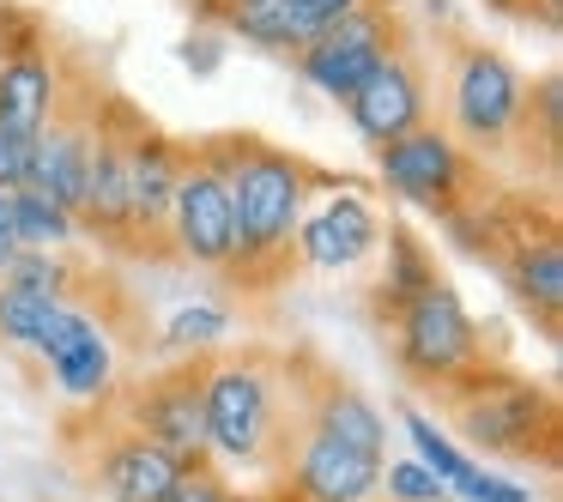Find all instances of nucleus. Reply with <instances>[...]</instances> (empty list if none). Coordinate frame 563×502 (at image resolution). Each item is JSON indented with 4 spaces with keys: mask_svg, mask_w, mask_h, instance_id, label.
Returning a JSON list of instances; mask_svg holds the SVG:
<instances>
[{
    "mask_svg": "<svg viewBox=\"0 0 563 502\" xmlns=\"http://www.w3.org/2000/svg\"><path fill=\"white\" fill-rule=\"evenodd\" d=\"M188 146L158 127L134 134V164H128V248L134 255H158L164 248V224H170V200H176V176H183Z\"/></svg>",
    "mask_w": 563,
    "mask_h": 502,
    "instance_id": "obj_15",
    "label": "nucleus"
},
{
    "mask_svg": "<svg viewBox=\"0 0 563 502\" xmlns=\"http://www.w3.org/2000/svg\"><path fill=\"white\" fill-rule=\"evenodd\" d=\"M340 110H345L352 134L364 140L369 152L394 146V140H406L412 127L437 122V86H430V67L418 62V49L406 43V49H394L388 62H382L376 74L340 103Z\"/></svg>",
    "mask_w": 563,
    "mask_h": 502,
    "instance_id": "obj_12",
    "label": "nucleus"
},
{
    "mask_svg": "<svg viewBox=\"0 0 563 502\" xmlns=\"http://www.w3.org/2000/svg\"><path fill=\"white\" fill-rule=\"evenodd\" d=\"M376 7H388V13H400V7H412V0H376Z\"/></svg>",
    "mask_w": 563,
    "mask_h": 502,
    "instance_id": "obj_39",
    "label": "nucleus"
},
{
    "mask_svg": "<svg viewBox=\"0 0 563 502\" xmlns=\"http://www.w3.org/2000/svg\"><path fill=\"white\" fill-rule=\"evenodd\" d=\"M19 255V231H13V194H0V272H7V260Z\"/></svg>",
    "mask_w": 563,
    "mask_h": 502,
    "instance_id": "obj_36",
    "label": "nucleus"
},
{
    "mask_svg": "<svg viewBox=\"0 0 563 502\" xmlns=\"http://www.w3.org/2000/svg\"><path fill=\"white\" fill-rule=\"evenodd\" d=\"M437 255H430V243L412 231V224H388L382 231V248H376V285H369V315L388 327L394 315H400L406 303H418V297L437 285Z\"/></svg>",
    "mask_w": 563,
    "mask_h": 502,
    "instance_id": "obj_20",
    "label": "nucleus"
},
{
    "mask_svg": "<svg viewBox=\"0 0 563 502\" xmlns=\"http://www.w3.org/2000/svg\"><path fill=\"white\" fill-rule=\"evenodd\" d=\"M437 224H442V236H449V248H454V255H466V260H497L503 243H509L503 212L485 207V200H461V207L442 212Z\"/></svg>",
    "mask_w": 563,
    "mask_h": 502,
    "instance_id": "obj_25",
    "label": "nucleus"
},
{
    "mask_svg": "<svg viewBox=\"0 0 563 502\" xmlns=\"http://www.w3.org/2000/svg\"><path fill=\"white\" fill-rule=\"evenodd\" d=\"M13 231H19V248H62V255L86 236L74 212H62L55 200L31 194V188H13Z\"/></svg>",
    "mask_w": 563,
    "mask_h": 502,
    "instance_id": "obj_24",
    "label": "nucleus"
},
{
    "mask_svg": "<svg viewBox=\"0 0 563 502\" xmlns=\"http://www.w3.org/2000/svg\"><path fill=\"white\" fill-rule=\"evenodd\" d=\"M55 309H62V303H49V297L19 291V285L0 279V345H7V352H31V345H37V333L49 327Z\"/></svg>",
    "mask_w": 563,
    "mask_h": 502,
    "instance_id": "obj_26",
    "label": "nucleus"
},
{
    "mask_svg": "<svg viewBox=\"0 0 563 502\" xmlns=\"http://www.w3.org/2000/svg\"><path fill=\"white\" fill-rule=\"evenodd\" d=\"M473 7H485L490 19H539L545 31H558V7L545 0H473Z\"/></svg>",
    "mask_w": 563,
    "mask_h": 502,
    "instance_id": "obj_35",
    "label": "nucleus"
},
{
    "mask_svg": "<svg viewBox=\"0 0 563 502\" xmlns=\"http://www.w3.org/2000/svg\"><path fill=\"white\" fill-rule=\"evenodd\" d=\"M406 43L412 37H406L400 13H388V7H357V13H345L340 25L316 31V37L291 55V74L303 79L316 98L345 103L394 49H406Z\"/></svg>",
    "mask_w": 563,
    "mask_h": 502,
    "instance_id": "obj_8",
    "label": "nucleus"
},
{
    "mask_svg": "<svg viewBox=\"0 0 563 502\" xmlns=\"http://www.w3.org/2000/svg\"><path fill=\"white\" fill-rule=\"evenodd\" d=\"M200 400H207L212 472H279L297 430V393L285 357L231 345L212 364H200Z\"/></svg>",
    "mask_w": 563,
    "mask_h": 502,
    "instance_id": "obj_1",
    "label": "nucleus"
},
{
    "mask_svg": "<svg viewBox=\"0 0 563 502\" xmlns=\"http://www.w3.org/2000/svg\"><path fill=\"white\" fill-rule=\"evenodd\" d=\"M231 7H249V0H231Z\"/></svg>",
    "mask_w": 563,
    "mask_h": 502,
    "instance_id": "obj_40",
    "label": "nucleus"
},
{
    "mask_svg": "<svg viewBox=\"0 0 563 502\" xmlns=\"http://www.w3.org/2000/svg\"><path fill=\"white\" fill-rule=\"evenodd\" d=\"M424 19H430V25H449V19H454V0H424Z\"/></svg>",
    "mask_w": 563,
    "mask_h": 502,
    "instance_id": "obj_38",
    "label": "nucleus"
},
{
    "mask_svg": "<svg viewBox=\"0 0 563 502\" xmlns=\"http://www.w3.org/2000/svg\"><path fill=\"white\" fill-rule=\"evenodd\" d=\"M376 188L418 219H442L461 200H478V158H466L442 122H424L376 152Z\"/></svg>",
    "mask_w": 563,
    "mask_h": 502,
    "instance_id": "obj_7",
    "label": "nucleus"
},
{
    "mask_svg": "<svg viewBox=\"0 0 563 502\" xmlns=\"http://www.w3.org/2000/svg\"><path fill=\"white\" fill-rule=\"evenodd\" d=\"M454 442L473 460H551L558 454V393L533 376L473 369L449 388Z\"/></svg>",
    "mask_w": 563,
    "mask_h": 502,
    "instance_id": "obj_4",
    "label": "nucleus"
},
{
    "mask_svg": "<svg viewBox=\"0 0 563 502\" xmlns=\"http://www.w3.org/2000/svg\"><path fill=\"white\" fill-rule=\"evenodd\" d=\"M170 502H236V484H231L224 472H212V466H207V472H188L183 484L170 490Z\"/></svg>",
    "mask_w": 563,
    "mask_h": 502,
    "instance_id": "obj_33",
    "label": "nucleus"
},
{
    "mask_svg": "<svg viewBox=\"0 0 563 502\" xmlns=\"http://www.w3.org/2000/svg\"><path fill=\"white\" fill-rule=\"evenodd\" d=\"M400 430H406V442H412V460L430 466L442 484H461V478L478 466L473 454L454 442V430L437 424V412H418V405H412V412H400Z\"/></svg>",
    "mask_w": 563,
    "mask_h": 502,
    "instance_id": "obj_23",
    "label": "nucleus"
},
{
    "mask_svg": "<svg viewBox=\"0 0 563 502\" xmlns=\"http://www.w3.org/2000/svg\"><path fill=\"white\" fill-rule=\"evenodd\" d=\"M297 424H316V430H328L333 442H345V448L388 460V436H394L388 412H382L364 388H352L345 376L303 381V388H297Z\"/></svg>",
    "mask_w": 563,
    "mask_h": 502,
    "instance_id": "obj_17",
    "label": "nucleus"
},
{
    "mask_svg": "<svg viewBox=\"0 0 563 502\" xmlns=\"http://www.w3.org/2000/svg\"><path fill=\"white\" fill-rule=\"evenodd\" d=\"M49 49V31L31 7H0V55H37Z\"/></svg>",
    "mask_w": 563,
    "mask_h": 502,
    "instance_id": "obj_31",
    "label": "nucleus"
},
{
    "mask_svg": "<svg viewBox=\"0 0 563 502\" xmlns=\"http://www.w3.org/2000/svg\"><path fill=\"white\" fill-rule=\"evenodd\" d=\"M31 146H37V140L7 134V127H0V194L25 188V176H31Z\"/></svg>",
    "mask_w": 563,
    "mask_h": 502,
    "instance_id": "obj_32",
    "label": "nucleus"
},
{
    "mask_svg": "<svg viewBox=\"0 0 563 502\" xmlns=\"http://www.w3.org/2000/svg\"><path fill=\"white\" fill-rule=\"evenodd\" d=\"M273 484H285L291 502H382V460L333 442L316 424H297Z\"/></svg>",
    "mask_w": 563,
    "mask_h": 502,
    "instance_id": "obj_13",
    "label": "nucleus"
},
{
    "mask_svg": "<svg viewBox=\"0 0 563 502\" xmlns=\"http://www.w3.org/2000/svg\"><path fill=\"white\" fill-rule=\"evenodd\" d=\"M236 339V315L212 297H195V303H176L158 327V345L176 357V364H212L219 352H231Z\"/></svg>",
    "mask_w": 563,
    "mask_h": 502,
    "instance_id": "obj_21",
    "label": "nucleus"
},
{
    "mask_svg": "<svg viewBox=\"0 0 563 502\" xmlns=\"http://www.w3.org/2000/svg\"><path fill=\"white\" fill-rule=\"evenodd\" d=\"M497 267H503L509 297L539 321V333L558 339V321H563V243H558V231L509 236L503 255H497Z\"/></svg>",
    "mask_w": 563,
    "mask_h": 502,
    "instance_id": "obj_19",
    "label": "nucleus"
},
{
    "mask_svg": "<svg viewBox=\"0 0 563 502\" xmlns=\"http://www.w3.org/2000/svg\"><path fill=\"white\" fill-rule=\"evenodd\" d=\"M357 7H376V0H291V13L303 19V31L316 37V31L340 25L345 13H357Z\"/></svg>",
    "mask_w": 563,
    "mask_h": 502,
    "instance_id": "obj_34",
    "label": "nucleus"
},
{
    "mask_svg": "<svg viewBox=\"0 0 563 502\" xmlns=\"http://www.w3.org/2000/svg\"><path fill=\"white\" fill-rule=\"evenodd\" d=\"M545 7H558V0H545Z\"/></svg>",
    "mask_w": 563,
    "mask_h": 502,
    "instance_id": "obj_41",
    "label": "nucleus"
},
{
    "mask_svg": "<svg viewBox=\"0 0 563 502\" xmlns=\"http://www.w3.org/2000/svg\"><path fill=\"white\" fill-rule=\"evenodd\" d=\"M449 502H533V490H527L521 478H503L478 460L461 484H449Z\"/></svg>",
    "mask_w": 563,
    "mask_h": 502,
    "instance_id": "obj_29",
    "label": "nucleus"
},
{
    "mask_svg": "<svg viewBox=\"0 0 563 502\" xmlns=\"http://www.w3.org/2000/svg\"><path fill=\"white\" fill-rule=\"evenodd\" d=\"M31 357L43 364L49 388L62 393L67 405H110L115 400V369H122L115 333L86 297L55 309L49 327H43L37 345H31Z\"/></svg>",
    "mask_w": 563,
    "mask_h": 502,
    "instance_id": "obj_9",
    "label": "nucleus"
},
{
    "mask_svg": "<svg viewBox=\"0 0 563 502\" xmlns=\"http://www.w3.org/2000/svg\"><path fill=\"white\" fill-rule=\"evenodd\" d=\"M91 110H98V91H86V86L67 91L62 115H55V122L37 134V146H31V176H25L31 194L55 200V207L74 212V219H79V200H86L91 146H98V122H91Z\"/></svg>",
    "mask_w": 563,
    "mask_h": 502,
    "instance_id": "obj_14",
    "label": "nucleus"
},
{
    "mask_svg": "<svg viewBox=\"0 0 563 502\" xmlns=\"http://www.w3.org/2000/svg\"><path fill=\"white\" fill-rule=\"evenodd\" d=\"M382 497L388 502H449V484L430 466H418L412 454H400V460H382Z\"/></svg>",
    "mask_w": 563,
    "mask_h": 502,
    "instance_id": "obj_28",
    "label": "nucleus"
},
{
    "mask_svg": "<svg viewBox=\"0 0 563 502\" xmlns=\"http://www.w3.org/2000/svg\"><path fill=\"white\" fill-rule=\"evenodd\" d=\"M236 502H291L285 484H261V490H236Z\"/></svg>",
    "mask_w": 563,
    "mask_h": 502,
    "instance_id": "obj_37",
    "label": "nucleus"
},
{
    "mask_svg": "<svg viewBox=\"0 0 563 502\" xmlns=\"http://www.w3.org/2000/svg\"><path fill=\"white\" fill-rule=\"evenodd\" d=\"M316 194V164L291 146H267L255 134V146L243 152V164L231 170V267L224 279L236 291H273L291 267V243L297 224H303V207Z\"/></svg>",
    "mask_w": 563,
    "mask_h": 502,
    "instance_id": "obj_2",
    "label": "nucleus"
},
{
    "mask_svg": "<svg viewBox=\"0 0 563 502\" xmlns=\"http://www.w3.org/2000/svg\"><path fill=\"white\" fill-rule=\"evenodd\" d=\"M67 91V62L55 49H37V55H0V127L7 134H25L37 140L43 127L62 115Z\"/></svg>",
    "mask_w": 563,
    "mask_h": 502,
    "instance_id": "obj_18",
    "label": "nucleus"
},
{
    "mask_svg": "<svg viewBox=\"0 0 563 502\" xmlns=\"http://www.w3.org/2000/svg\"><path fill=\"white\" fill-rule=\"evenodd\" d=\"M188 478V466L176 454H164L158 442L134 436V430L115 424L110 436L91 454V484L103 502H170V490Z\"/></svg>",
    "mask_w": 563,
    "mask_h": 502,
    "instance_id": "obj_16",
    "label": "nucleus"
},
{
    "mask_svg": "<svg viewBox=\"0 0 563 502\" xmlns=\"http://www.w3.org/2000/svg\"><path fill=\"white\" fill-rule=\"evenodd\" d=\"M382 231H388V219H382L376 200L364 194V182L316 170V194H309L303 224H297L291 267L333 272V279H352V272H364L369 260H376Z\"/></svg>",
    "mask_w": 563,
    "mask_h": 502,
    "instance_id": "obj_6",
    "label": "nucleus"
},
{
    "mask_svg": "<svg viewBox=\"0 0 563 502\" xmlns=\"http://www.w3.org/2000/svg\"><path fill=\"white\" fill-rule=\"evenodd\" d=\"M224 55H231V37H224L219 25H195L183 43H176V62H183L195 79H212L224 67Z\"/></svg>",
    "mask_w": 563,
    "mask_h": 502,
    "instance_id": "obj_30",
    "label": "nucleus"
},
{
    "mask_svg": "<svg viewBox=\"0 0 563 502\" xmlns=\"http://www.w3.org/2000/svg\"><path fill=\"white\" fill-rule=\"evenodd\" d=\"M521 140H539V152L558 158V140H563V86H558V74H545L539 86H527Z\"/></svg>",
    "mask_w": 563,
    "mask_h": 502,
    "instance_id": "obj_27",
    "label": "nucleus"
},
{
    "mask_svg": "<svg viewBox=\"0 0 563 502\" xmlns=\"http://www.w3.org/2000/svg\"><path fill=\"white\" fill-rule=\"evenodd\" d=\"M122 405V430L158 442L164 454L188 466V472H207V400H200V364H170L158 376L134 381L128 393H115Z\"/></svg>",
    "mask_w": 563,
    "mask_h": 502,
    "instance_id": "obj_10",
    "label": "nucleus"
},
{
    "mask_svg": "<svg viewBox=\"0 0 563 502\" xmlns=\"http://www.w3.org/2000/svg\"><path fill=\"white\" fill-rule=\"evenodd\" d=\"M164 248L195 272H224L231 267V176L212 170L207 158L188 152L183 176H176V200H170V224H164Z\"/></svg>",
    "mask_w": 563,
    "mask_h": 502,
    "instance_id": "obj_11",
    "label": "nucleus"
},
{
    "mask_svg": "<svg viewBox=\"0 0 563 502\" xmlns=\"http://www.w3.org/2000/svg\"><path fill=\"white\" fill-rule=\"evenodd\" d=\"M0 279L19 285V291L49 297V303H79V297H86V272H79V260L62 255V248H19Z\"/></svg>",
    "mask_w": 563,
    "mask_h": 502,
    "instance_id": "obj_22",
    "label": "nucleus"
},
{
    "mask_svg": "<svg viewBox=\"0 0 563 502\" xmlns=\"http://www.w3.org/2000/svg\"><path fill=\"white\" fill-rule=\"evenodd\" d=\"M388 352L412 388L449 393L454 381H466L473 369H485V327L473 321L466 297L449 279H437L418 303H406L388 321Z\"/></svg>",
    "mask_w": 563,
    "mask_h": 502,
    "instance_id": "obj_5",
    "label": "nucleus"
},
{
    "mask_svg": "<svg viewBox=\"0 0 563 502\" xmlns=\"http://www.w3.org/2000/svg\"><path fill=\"white\" fill-rule=\"evenodd\" d=\"M527 86L509 49L497 43H449V67H442V127L466 158H509L521 140V115H527Z\"/></svg>",
    "mask_w": 563,
    "mask_h": 502,
    "instance_id": "obj_3",
    "label": "nucleus"
}]
</instances>
